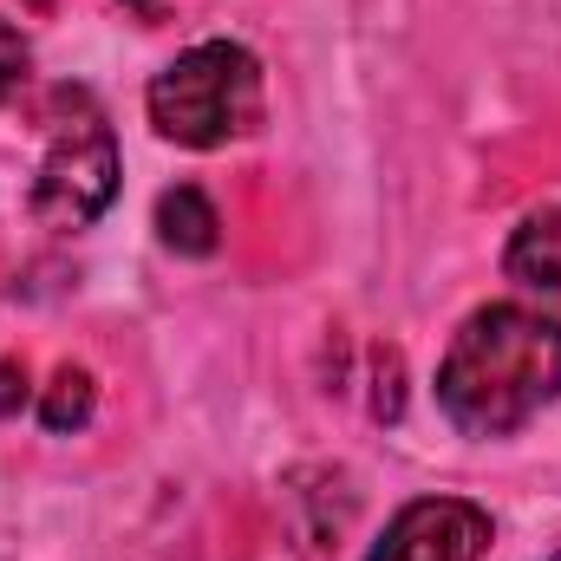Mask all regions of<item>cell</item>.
Segmentation results:
<instances>
[{"label":"cell","instance_id":"obj_5","mask_svg":"<svg viewBox=\"0 0 561 561\" xmlns=\"http://www.w3.org/2000/svg\"><path fill=\"white\" fill-rule=\"evenodd\" d=\"M503 275L516 280V287H529V294L561 300V203L556 209H536V216L510 236V249H503Z\"/></svg>","mask_w":561,"mask_h":561},{"label":"cell","instance_id":"obj_1","mask_svg":"<svg viewBox=\"0 0 561 561\" xmlns=\"http://www.w3.org/2000/svg\"><path fill=\"white\" fill-rule=\"evenodd\" d=\"M561 399V320L496 300L477 307L437 359V412L463 437H510Z\"/></svg>","mask_w":561,"mask_h":561},{"label":"cell","instance_id":"obj_11","mask_svg":"<svg viewBox=\"0 0 561 561\" xmlns=\"http://www.w3.org/2000/svg\"><path fill=\"white\" fill-rule=\"evenodd\" d=\"M26 7H53V0H26Z\"/></svg>","mask_w":561,"mask_h":561},{"label":"cell","instance_id":"obj_8","mask_svg":"<svg viewBox=\"0 0 561 561\" xmlns=\"http://www.w3.org/2000/svg\"><path fill=\"white\" fill-rule=\"evenodd\" d=\"M26 66H33V46H26V33L13 26V20H0V105L26 85Z\"/></svg>","mask_w":561,"mask_h":561},{"label":"cell","instance_id":"obj_3","mask_svg":"<svg viewBox=\"0 0 561 561\" xmlns=\"http://www.w3.org/2000/svg\"><path fill=\"white\" fill-rule=\"evenodd\" d=\"M112 196H118V138H112L105 112L85 92H59L53 144H46L33 190H26L33 222L53 236H79L112 209Z\"/></svg>","mask_w":561,"mask_h":561},{"label":"cell","instance_id":"obj_9","mask_svg":"<svg viewBox=\"0 0 561 561\" xmlns=\"http://www.w3.org/2000/svg\"><path fill=\"white\" fill-rule=\"evenodd\" d=\"M26 405V366L20 359H0V419H13Z\"/></svg>","mask_w":561,"mask_h":561},{"label":"cell","instance_id":"obj_2","mask_svg":"<svg viewBox=\"0 0 561 561\" xmlns=\"http://www.w3.org/2000/svg\"><path fill=\"white\" fill-rule=\"evenodd\" d=\"M144 105L157 138L183 150H216L262 118V59L236 39H203L150 79Z\"/></svg>","mask_w":561,"mask_h":561},{"label":"cell","instance_id":"obj_4","mask_svg":"<svg viewBox=\"0 0 561 561\" xmlns=\"http://www.w3.org/2000/svg\"><path fill=\"white\" fill-rule=\"evenodd\" d=\"M490 542H496V529H490V516L477 503H463V496H419V503H405L386 523V536L373 542L366 561H483Z\"/></svg>","mask_w":561,"mask_h":561},{"label":"cell","instance_id":"obj_6","mask_svg":"<svg viewBox=\"0 0 561 561\" xmlns=\"http://www.w3.org/2000/svg\"><path fill=\"white\" fill-rule=\"evenodd\" d=\"M157 242H163L170 255H216V242H222L216 203H209L196 183L163 190V196H157Z\"/></svg>","mask_w":561,"mask_h":561},{"label":"cell","instance_id":"obj_10","mask_svg":"<svg viewBox=\"0 0 561 561\" xmlns=\"http://www.w3.org/2000/svg\"><path fill=\"white\" fill-rule=\"evenodd\" d=\"M125 7H131V13H157V7H163V0H125Z\"/></svg>","mask_w":561,"mask_h":561},{"label":"cell","instance_id":"obj_12","mask_svg":"<svg viewBox=\"0 0 561 561\" xmlns=\"http://www.w3.org/2000/svg\"><path fill=\"white\" fill-rule=\"evenodd\" d=\"M556 561H561V556H556Z\"/></svg>","mask_w":561,"mask_h":561},{"label":"cell","instance_id":"obj_7","mask_svg":"<svg viewBox=\"0 0 561 561\" xmlns=\"http://www.w3.org/2000/svg\"><path fill=\"white\" fill-rule=\"evenodd\" d=\"M99 412V386H92V373L85 366H59L53 373V386L39 392V424L53 431V437H72V431H85Z\"/></svg>","mask_w":561,"mask_h":561}]
</instances>
